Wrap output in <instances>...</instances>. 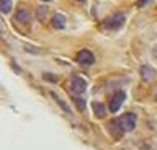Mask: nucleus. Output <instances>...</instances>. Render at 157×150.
<instances>
[{
    "label": "nucleus",
    "instance_id": "7",
    "mask_svg": "<svg viewBox=\"0 0 157 150\" xmlns=\"http://www.w3.org/2000/svg\"><path fill=\"white\" fill-rule=\"evenodd\" d=\"M15 18H17L18 23H28L29 21V12L25 10V8H21V10L17 12V16Z\"/></svg>",
    "mask_w": 157,
    "mask_h": 150
},
{
    "label": "nucleus",
    "instance_id": "18",
    "mask_svg": "<svg viewBox=\"0 0 157 150\" xmlns=\"http://www.w3.org/2000/svg\"><path fill=\"white\" fill-rule=\"evenodd\" d=\"M44 2H49V0H44Z\"/></svg>",
    "mask_w": 157,
    "mask_h": 150
},
{
    "label": "nucleus",
    "instance_id": "15",
    "mask_svg": "<svg viewBox=\"0 0 157 150\" xmlns=\"http://www.w3.org/2000/svg\"><path fill=\"white\" fill-rule=\"evenodd\" d=\"M147 2H149V0H139V7H144Z\"/></svg>",
    "mask_w": 157,
    "mask_h": 150
},
{
    "label": "nucleus",
    "instance_id": "9",
    "mask_svg": "<svg viewBox=\"0 0 157 150\" xmlns=\"http://www.w3.org/2000/svg\"><path fill=\"white\" fill-rule=\"evenodd\" d=\"M93 113H95L97 118H105L106 109H105V106H103L101 103H93Z\"/></svg>",
    "mask_w": 157,
    "mask_h": 150
},
{
    "label": "nucleus",
    "instance_id": "14",
    "mask_svg": "<svg viewBox=\"0 0 157 150\" xmlns=\"http://www.w3.org/2000/svg\"><path fill=\"white\" fill-rule=\"evenodd\" d=\"M152 56H154L155 59H157V44L154 46V49H152Z\"/></svg>",
    "mask_w": 157,
    "mask_h": 150
},
{
    "label": "nucleus",
    "instance_id": "1",
    "mask_svg": "<svg viewBox=\"0 0 157 150\" xmlns=\"http://www.w3.org/2000/svg\"><path fill=\"white\" fill-rule=\"evenodd\" d=\"M118 126H120V129L121 130H126V132H129V130H132L136 127V116L132 114V113H126V114H123L120 119L116 121Z\"/></svg>",
    "mask_w": 157,
    "mask_h": 150
},
{
    "label": "nucleus",
    "instance_id": "12",
    "mask_svg": "<svg viewBox=\"0 0 157 150\" xmlns=\"http://www.w3.org/2000/svg\"><path fill=\"white\" fill-rule=\"evenodd\" d=\"M52 96H54V100H56V101H57V103H59V104H61V108H62L64 111H66V113H71V109H69V106H67L66 103H64V101H62L61 98H59V96H57V95H54V93H52Z\"/></svg>",
    "mask_w": 157,
    "mask_h": 150
},
{
    "label": "nucleus",
    "instance_id": "17",
    "mask_svg": "<svg viewBox=\"0 0 157 150\" xmlns=\"http://www.w3.org/2000/svg\"><path fill=\"white\" fill-rule=\"evenodd\" d=\"M77 2H83V0H77Z\"/></svg>",
    "mask_w": 157,
    "mask_h": 150
},
{
    "label": "nucleus",
    "instance_id": "4",
    "mask_svg": "<svg viewBox=\"0 0 157 150\" xmlns=\"http://www.w3.org/2000/svg\"><path fill=\"white\" fill-rule=\"evenodd\" d=\"M124 98H126L124 91H118V93L113 96L111 101H110V111H111V113H116V111L121 108V104H123V101H124Z\"/></svg>",
    "mask_w": 157,
    "mask_h": 150
},
{
    "label": "nucleus",
    "instance_id": "5",
    "mask_svg": "<svg viewBox=\"0 0 157 150\" xmlns=\"http://www.w3.org/2000/svg\"><path fill=\"white\" fill-rule=\"evenodd\" d=\"M77 60L80 62L82 65H92L93 64V60H95V57H93V54L90 51H87V49H83L78 52V56H77Z\"/></svg>",
    "mask_w": 157,
    "mask_h": 150
},
{
    "label": "nucleus",
    "instance_id": "8",
    "mask_svg": "<svg viewBox=\"0 0 157 150\" xmlns=\"http://www.w3.org/2000/svg\"><path fill=\"white\" fill-rule=\"evenodd\" d=\"M52 25H54V28H57V30H62V28L66 26V20H64L62 15L56 13V15H54V18H52Z\"/></svg>",
    "mask_w": 157,
    "mask_h": 150
},
{
    "label": "nucleus",
    "instance_id": "16",
    "mask_svg": "<svg viewBox=\"0 0 157 150\" xmlns=\"http://www.w3.org/2000/svg\"><path fill=\"white\" fill-rule=\"evenodd\" d=\"M154 100L157 101V91H155V95H154Z\"/></svg>",
    "mask_w": 157,
    "mask_h": 150
},
{
    "label": "nucleus",
    "instance_id": "6",
    "mask_svg": "<svg viewBox=\"0 0 157 150\" xmlns=\"http://www.w3.org/2000/svg\"><path fill=\"white\" fill-rule=\"evenodd\" d=\"M154 75H155V72L152 70V67H149V65H142L141 67V77H142V80L151 82L152 79H154Z\"/></svg>",
    "mask_w": 157,
    "mask_h": 150
},
{
    "label": "nucleus",
    "instance_id": "11",
    "mask_svg": "<svg viewBox=\"0 0 157 150\" xmlns=\"http://www.w3.org/2000/svg\"><path fill=\"white\" fill-rule=\"evenodd\" d=\"M46 13H48V8H46V7H38V10H36L38 20L44 21V20H46Z\"/></svg>",
    "mask_w": 157,
    "mask_h": 150
},
{
    "label": "nucleus",
    "instance_id": "13",
    "mask_svg": "<svg viewBox=\"0 0 157 150\" xmlns=\"http://www.w3.org/2000/svg\"><path fill=\"white\" fill-rule=\"evenodd\" d=\"M75 103H77V106H78V109H85V101H83V100H80V98H78V96H75Z\"/></svg>",
    "mask_w": 157,
    "mask_h": 150
},
{
    "label": "nucleus",
    "instance_id": "2",
    "mask_svg": "<svg viewBox=\"0 0 157 150\" xmlns=\"http://www.w3.org/2000/svg\"><path fill=\"white\" fill-rule=\"evenodd\" d=\"M124 13H115L113 16H110L108 20L105 21V26L108 30H118V28H121V25L124 23Z\"/></svg>",
    "mask_w": 157,
    "mask_h": 150
},
{
    "label": "nucleus",
    "instance_id": "3",
    "mask_svg": "<svg viewBox=\"0 0 157 150\" xmlns=\"http://www.w3.org/2000/svg\"><path fill=\"white\" fill-rule=\"evenodd\" d=\"M71 88H72V91L75 95H82L83 91L87 90V82L82 79V77H74L72 79V83H71Z\"/></svg>",
    "mask_w": 157,
    "mask_h": 150
},
{
    "label": "nucleus",
    "instance_id": "10",
    "mask_svg": "<svg viewBox=\"0 0 157 150\" xmlns=\"http://www.w3.org/2000/svg\"><path fill=\"white\" fill-rule=\"evenodd\" d=\"M0 10L2 13H8L12 10V0H0Z\"/></svg>",
    "mask_w": 157,
    "mask_h": 150
}]
</instances>
